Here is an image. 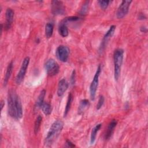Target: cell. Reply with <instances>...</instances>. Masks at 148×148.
<instances>
[{"label": "cell", "mask_w": 148, "mask_h": 148, "mask_svg": "<svg viewBox=\"0 0 148 148\" xmlns=\"http://www.w3.org/2000/svg\"><path fill=\"white\" fill-rule=\"evenodd\" d=\"M53 30H54V24L53 23H48L45 25V36L46 38L49 39L50 38L53 34Z\"/></svg>", "instance_id": "18"}, {"label": "cell", "mask_w": 148, "mask_h": 148, "mask_svg": "<svg viewBox=\"0 0 148 148\" xmlns=\"http://www.w3.org/2000/svg\"><path fill=\"white\" fill-rule=\"evenodd\" d=\"M51 10L52 14L55 16L64 15L66 13L65 8L61 1H52Z\"/></svg>", "instance_id": "8"}, {"label": "cell", "mask_w": 148, "mask_h": 148, "mask_svg": "<svg viewBox=\"0 0 148 148\" xmlns=\"http://www.w3.org/2000/svg\"><path fill=\"white\" fill-rule=\"evenodd\" d=\"M146 17L145 16L144 14L143 13H139L138 15V20H143V19H146Z\"/></svg>", "instance_id": "29"}, {"label": "cell", "mask_w": 148, "mask_h": 148, "mask_svg": "<svg viewBox=\"0 0 148 148\" xmlns=\"http://www.w3.org/2000/svg\"><path fill=\"white\" fill-rule=\"evenodd\" d=\"M58 32L61 36L64 38L66 37L69 34L66 24L61 22L58 27Z\"/></svg>", "instance_id": "19"}, {"label": "cell", "mask_w": 148, "mask_h": 148, "mask_svg": "<svg viewBox=\"0 0 148 148\" xmlns=\"http://www.w3.org/2000/svg\"><path fill=\"white\" fill-rule=\"evenodd\" d=\"M41 109L42 112H43V113L46 115H50L52 112V107L51 105L47 102H44L41 106Z\"/></svg>", "instance_id": "21"}, {"label": "cell", "mask_w": 148, "mask_h": 148, "mask_svg": "<svg viewBox=\"0 0 148 148\" xmlns=\"http://www.w3.org/2000/svg\"><path fill=\"white\" fill-rule=\"evenodd\" d=\"M8 110L12 118L19 120L23 117V106L21 99L15 90L11 89L8 95Z\"/></svg>", "instance_id": "1"}, {"label": "cell", "mask_w": 148, "mask_h": 148, "mask_svg": "<svg viewBox=\"0 0 148 148\" xmlns=\"http://www.w3.org/2000/svg\"><path fill=\"white\" fill-rule=\"evenodd\" d=\"M70 50L65 45L59 46L56 51V54L57 58L61 62H66L69 56Z\"/></svg>", "instance_id": "7"}, {"label": "cell", "mask_w": 148, "mask_h": 148, "mask_svg": "<svg viewBox=\"0 0 148 148\" xmlns=\"http://www.w3.org/2000/svg\"><path fill=\"white\" fill-rule=\"evenodd\" d=\"M70 81H71V84L72 85H74L75 84V82H76V71H75V70H73L72 72Z\"/></svg>", "instance_id": "27"}, {"label": "cell", "mask_w": 148, "mask_h": 148, "mask_svg": "<svg viewBox=\"0 0 148 148\" xmlns=\"http://www.w3.org/2000/svg\"><path fill=\"white\" fill-rule=\"evenodd\" d=\"M5 17L6 21L4 25V29L7 31L11 28L14 19V12L11 8H8L6 9L5 13Z\"/></svg>", "instance_id": "11"}, {"label": "cell", "mask_w": 148, "mask_h": 148, "mask_svg": "<svg viewBox=\"0 0 148 148\" xmlns=\"http://www.w3.org/2000/svg\"><path fill=\"white\" fill-rule=\"evenodd\" d=\"M73 101V95L72 94L71 92H70L68 95V99H67V102H66V104L65 106V108L64 110V117H65L67 114H68L71 107V105Z\"/></svg>", "instance_id": "20"}, {"label": "cell", "mask_w": 148, "mask_h": 148, "mask_svg": "<svg viewBox=\"0 0 148 148\" xmlns=\"http://www.w3.org/2000/svg\"><path fill=\"white\" fill-rule=\"evenodd\" d=\"M117 124V121L115 119L112 120L109 123L105 134V139L106 140H109L111 138L113 134V132L114 131V129L116 127Z\"/></svg>", "instance_id": "13"}, {"label": "cell", "mask_w": 148, "mask_h": 148, "mask_svg": "<svg viewBox=\"0 0 148 148\" xmlns=\"http://www.w3.org/2000/svg\"><path fill=\"white\" fill-rule=\"evenodd\" d=\"M88 7H89V1H85L80 8V10L79 12L81 16L86 15L88 10Z\"/></svg>", "instance_id": "23"}, {"label": "cell", "mask_w": 148, "mask_h": 148, "mask_svg": "<svg viewBox=\"0 0 148 148\" xmlns=\"http://www.w3.org/2000/svg\"><path fill=\"white\" fill-rule=\"evenodd\" d=\"M29 57H26L23 60L20 71L16 77V83L17 84H20L23 82L29 63Z\"/></svg>", "instance_id": "6"}, {"label": "cell", "mask_w": 148, "mask_h": 148, "mask_svg": "<svg viewBox=\"0 0 148 148\" xmlns=\"http://www.w3.org/2000/svg\"><path fill=\"white\" fill-rule=\"evenodd\" d=\"M124 50L122 49L115 50L113 54L114 61V77L116 81H117L121 73V69L123 61Z\"/></svg>", "instance_id": "3"}, {"label": "cell", "mask_w": 148, "mask_h": 148, "mask_svg": "<svg viewBox=\"0 0 148 148\" xmlns=\"http://www.w3.org/2000/svg\"><path fill=\"white\" fill-rule=\"evenodd\" d=\"M68 88V83L65 79H62L58 82L57 87V95L58 97L63 95Z\"/></svg>", "instance_id": "12"}, {"label": "cell", "mask_w": 148, "mask_h": 148, "mask_svg": "<svg viewBox=\"0 0 148 148\" xmlns=\"http://www.w3.org/2000/svg\"><path fill=\"white\" fill-rule=\"evenodd\" d=\"M102 124H98L96 125L92 129L91 132V135H90V143L91 145L94 144V143L96 139V136H97V134L101 128Z\"/></svg>", "instance_id": "17"}, {"label": "cell", "mask_w": 148, "mask_h": 148, "mask_svg": "<svg viewBox=\"0 0 148 148\" xmlns=\"http://www.w3.org/2000/svg\"><path fill=\"white\" fill-rule=\"evenodd\" d=\"M104 101H105V98H104V97L103 95H100L99 97V99H98V102L97 103V110H99L101 108V107L102 106V105H103V103H104Z\"/></svg>", "instance_id": "26"}, {"label": "cell", "mask_w": 148, "mask_h": 148, "mask_svg": "<svg viewBox=\"0 0 148 148\" xmlns=\"http://www.w3.org/2000/svg\"><path fill=\"white\" fill-rule=\"evenodd\" d=\"M4 105H5V102L3 100H1V110H2L3 107L4 106Z\"/></svg>", "instance_id": "31"}, {"label": "cell", "mask_w": 148, "mask_h": 148, "mask_svg": "<svg viewBox=\"0 0 148 148\" xmlns=\"http://www.w3.org/2000/svg\"><path fill=\"white\" fill-rule=\"evenodd\" d=\"M13 61H11L10 62L8 65V67L6 68V71L4 76V79H3L4 86H6L8 83V81L11 76V75L13 71Z\"/></svg>", "instance_id": "16"}, {"label": "cell", "mask_w": 148, "mask_h": 148, "mask_svg": "<svg viewBox=\"0 0 148 148\" xmlns=\"http://www.w3.org/2000/svg\"><path fill=\"white\" fill-rule=\"evenodd\" d=\"M115 29H116V26L114 25H111L110 27L109 28V29H108V31L105 34L103 38V39L101 42V43L100 45V46L99 47V52L100 53H102V51L105 50L108 42L109 41L110 38L112 37V36L113 35Z\"/></svg>", "instance_id": "9"}, {"label": "cell", "mask_w": 148, "mask_h": 148, "mask_svg": "<svg viewBox=\"0 0 148 148\" xmlns=\"http://www.w3.org/2000/svg\"><path fill=\"white\" fill-rule=\"evenodd\" d=\"M110 2V1H98V3L99 6L103 10H105L108 8Z\"/></svg>", "instance_id": "25"}, {"label": "cell", "mask_w": 148, "mask_h": 148, "mask_svg": "<svg viewBox=\"0 0 148 148\" xmlns=\"http://www.w3.org/2000/svg\"><path fill=\"white\" fill-rule=\"evenodd\" d=\"M45 68L47 74L50 76L56 75L60 71L59 65L54 59L48 60L45 64Z\"/></svg>", "instance_id": "5"}, {"label": "cell", "mask_w": 148, "mask_h": 148, "mask_svg": "<svg viewBox=\"0 0 148 148\" xmlns=\"http://www.w3.org/2000/svg\"><path fill=\"white\" fill-rule=\"evenodd\" d=\"M66 145L67 147H75V145L72 142H71L69 140H67L66 141Z\"/></svg>", "instance_id": "28"}, {"label": "cell", "mask_w": 148, "mask_h": 148, "mask_svg": "<svg viewBox=\"0 0 148 148\" xmlns=\"http://www.w3.org/2000/svg\"><path fill=\"white\" fill-rule=\"evenodd\" d=\"M46 90L45 89L42 90L39 95H38V98L36 101V102L35 103V105H34V110L35 112L36 111H38L39 109L41 108V106L43 104V103L44 102V99H45V95H46Z\"/></svg>", "instance_id": "14"}, {"label": "cell", "mask_w": 148, "mask_h": 148, "mask_svg": "<svg viewBox=\"0 0 148 148\" xmlns=\"http://www.w3.org/2000/svg\"><path fill=\"white\" fill-rule=\"evenodd\" d=\"M132 2V1H123L120 4L117 12L116 16L118 18L120 19L125 17L128 12L130 5Z\"/></svg>", "instance_id": "10"}, {"label": "cell", "mask_w": 148, "mask_h": 148, "mask_svg": "<svg viewBox=\"0 0 148 148\" xmlns=\"http://www.w3.org/2000/svg\"><path fill=\"white\" fill-rule=\"evenodd\" d=\"M101 65H99L96 72L94 76L93 79L90 84V98L92 101H94L95 99L96 92L98 88V83H99V76L100 75L101 72Z\"/></svg>", "instance_id": "4"}, {"label": "cell", "mask_w": 148, "mask_h": 148, "mask_svg": "<svg viewBox=\"0 0 148 148\" xmlns=\"http://www.w3.org/2000/svg\"><path fill=\"white\" fill-rule=\"evenodd\" d=\"M89 106H90V102L88 99H84L81 100L77 109L78 114H83L88 109Z\"/></svg>", "instance_id": "15"}, {"label": "cell", "mask_w": 148, "mask_h": 148, "mask_svg": "<svg viewBox=\"0 0 148 148\" xmlns=\"http://www.w3.org/2000/svg\"><path fill=\"white\" fill-rule=\"evenodd\" d=\"M64 127V123L61 120H57L51 124L44 140L46 147H50L59 136Z\"/></svg>", "instance_id": "2"}, {"label": "cell", "mask_w": 148, "mask_h": 148, "mask_svg": "<svg viewBox=\"0 0 148 148\" xmlns=\"http://www.w3.org/2000/svg\"><path fill=\"white\" fill-rule=\"evenodd\" d=\"M140 31L142 32H147V28L145 27H142L140 28Z\"/></svg>", "instance_id": "30"}, {"label": "cell", "mask_w": 148, "mask_h": 148, "mask_svg": "<svg viewBox=\"0 0 148 148\" xmlns=\"http://www.w3.org/2000/svg\"><path fill=\"white\" fill-rule=\"evenodd\" d=\"M42 121V117L40 115H39L36 117L35 123H34V133H35V134H37L38 132H39Z\"/></svg>", "instance_id": "22"}, {"label": "cell", "mask_w": 148, "mask_h": 148, "mask_svg": "<svg viewBox=\"0 0 148 148\" xmlns=\"http://www.w3.org/2000/svg\"><path fill=\"white\" fill-rule=\"evenodd\" d=\"M79 20V17H77V16H71V17H66L65 18H64V20H62L61 22L67 24L69 22H73V21H76Z\"/></svg>", "instance_id": "24"}]
</instances>
